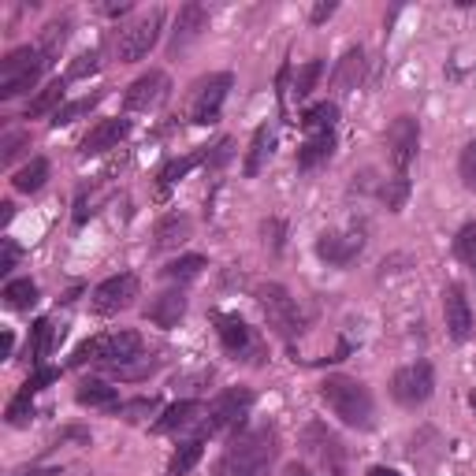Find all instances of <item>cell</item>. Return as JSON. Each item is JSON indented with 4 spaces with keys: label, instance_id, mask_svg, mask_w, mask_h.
Returning <instances> with one entry per match:
<instances>
[{
    "label": "cell",
    "instance_id": "obj_1",
    "mask_svg": "<svg viewBox=\"0 0 476 476\" xmlns=\"http://www.w3.org/2000/svg\"><path fill=\"white\" fill-rule=\"evenodd\" d=\"M279 454V435L275 428H242L231 443L224 458H219V476H268L272 462Z\"/></svg>",
    "mask_w": 476,
    "mask_h": 476
},
{
    "label": "cell",
    "instance_id": "obj_2",
    "mask_svg": "<svg viewBox=\"0 0 476 476\" xmlns=\"http://www.w3.org/2000/svg\"><path fill=\"white\" fill-rule=\"evenodd\" d=\"M321 398L328 402L331 414L346 425V428H372V417H376V402L369 395V387L354 376H328L321 384Z\"/></svg>",
    "mask_w": 476,
    "mask_h": 476
},
{
    "label": "cell",
    "instance_id": "obj_3",
    "mask_svg": "<svg viewBox=\"0 0 476 476\" xmlns=\"http://www.w3.org/2000/svg\"><path fill=\"white\" fill-rule=\"evenodd\" d=\"M135 358H142V335L138 331H112V335H93L71 354V365H105V369H123Z\"/></svg>",
    "mask_w": 476,
    "mask_h": 476
},
{
    "label": "cell",
    "instance_id": "obj_4",
    "mask_svg": "<svg viewBox=\"0 0 476 476\" xmlns=\"http://www.w3.org/2000/svg\"><path fill=\"white\" fill-rule=\"evenodd\" d=\"M42 71H49V63L38 45H19L0 60V101H12L19 93L34 89Z\"/></svg>",
    "mask_w": 476,
    "mask_h": 476
},
{
    "label": "cell",
    "instance_id": "obj_5",
    "mask_svg": "<svg viewBox=\"0 0 476 476\" xmlns=\"http://www.w3.org/2000/svg\"><path fill=\"white\" fill-rule=\"evenodd\" d=\"M161 26H164V8H153L145 15H138L135 23L119 26L116 34V56L119 63H138L153 52V45L161 42Z\"/></svg>",
    "mask_w": 476,
    "mask_h": 476
},
{
    "label": "cell",
    "instance_id": "obj_6",
    "mask_svg": "<svg viewBox=\"0 0 476 476\" xmlns=\"http://www.w3.org/2000/svg\"><path fill=\"white\" fill-rule=\"evenodd\" d=\"M253 406V391L249 387H228L212 398V406L205 409L201 417V439L205 435H224V432H235L242 425V417L249 414Z\"/></svg>",
    "mask_w": 476,
    "mask_h": 476
},
{
    "label": "cell",
    "instance_id": "obj_7",
    "mask_svg": "<svg viewBox=\"0 0 476 476\" xmlns=\"http://www.w3.org/2000/svg\"><path fill=\"white\" fill-rule=\"evenodd\" d=\"M257 302H261V313L268 328L279 335V339H294L302 331V316H298V305L291 298V291L283 287V283H261L257 287Z\"/></svg>",
    "mask_w": 476,
    "mask_h": 476
},
{
    "label": "cell",
    "instance_id": "obj_8",
    "mask_svg": "<svg viewBox=\"0 0 476 476\" xmlns=\"http://www.w3.org/2000/svg\"><path fill=\"white\" fill-rule=\"evenodd\" d=\"M435 395V369L428 361H414V365H402L391 376V398L406 409H417Z\"/></svg>",
    "mask_w": 476,
    "mask_h": 476
},
{
    "label": "cell",
    "instance_id": "obj_9",
    "mask_svg": "<svg viewBox=\"0 0 476 476\" xmlns=\"http://www.w3.org/2000/svg\"><path fill=\"white\" fill-rule=\"evenodd\" d=\"M212 324H216V335L224 342L228 358L235 361H261V339L253 335V328L235 313H212Z\"/></svg>",
    "mask_w": 476,
    "mask_h": 476
},
{
    "label": "cell",
    "instance_id": "obj_10",
    "mask_svg": "<svg viewBox=\"0 0 476 476\" xmlns=\"http://www.w3.org/2000/svg\"><path fill=\"white\" fill-rule=\"evenodd\" d=\"M417 149H421V123L417 116H395L387 126V156L398 175H409L417 161Z\"/></svg>",
    "mask_w": 476,
    "mask_h": 476
},
{
    "label": "cell",
    "instance_id": "obj_11",
    "mask_svg": "<svg viewBox=\"0 0 476 476\" xmlns=\"http://www.w3.org/2000/svg\"><path fill=\"white\" fill-rule=\"evenodd\" d=\"M231 75L219 71V75H209L205 82H198L194 89V101H190V123L198 126H212L224 112V101H228V89H231Z\"/></svg>",
    "mask_w": 476,
    "mask_h": 476
},
{
    "label": "cell",
    "instance_id": "obj_12",
    "mask_svg": "<svg viewBox=\"0 0 476 476\" xmlns=\"http://www.w3.org/2000/svg\"><path fill=\"white\" fill-rule=\"evenodd\" d=\"M138 291H142L138 275H135V272H119V275L105 279L101 287L93 291L89 305H93V313H98V316H116V313H123V309H131V305H135Z\"/></svg>",
    "mask_w": 476,
    "mask_h": 476
},
{
    "label": "cell",
    "instance_id": "obj_13",
    "mask_svg": "<svg viewBox=\"0 0 476 476\" xmlns=\"http://www.w3.org/2000/svg\"><path fill=\"white\" fill-rule=\"evenodd\" d=\"M168 93H172V82H168L164 71H145V75H138L131 86H126L123 108L126 112H153V108H161L168 101Z\"/></svg>",
    "mask_w": 476,
    "mask_h": 476
},
{
    "label": "cell",
    "instance_id": "obj_14",
    "mask_svg": "<svg viewBox=\"0 0 476 476\" xmlns=\"http://www.w3.org/2000/svg\"><path fill=\"white\" fill-rule=\"evenodd\" d=\"M365 249V235L361 231H324L316 238V257L335 265V268H346L361 257Z\"/></svg>",
    "mask_w": 476,
    "mask_h": 476
},
{
    "label": "cell",
    "instance_id": "obj_15",
    "mask_svg": "<svg viewBox=\"0 0 476 476\" xmlns=\"http://www.w3.org/2000/svg\"><path fill=\"white\" fill-rule=\"evenodd\" d=\"M443 316H447L451 339L454 342H469V335H472V305L465 298L462 283H451V287L443 291Z\"/></svg>",
    "mask_w": 476,
    "mask_h": 476
},
{
    "label": "cell",
    "instance_id": "obj_16",
    "mask_svg": "<svg viewBox=\"0 0 476 476\" xmlns=\"http://www.w3.org/2000/svg\"><path fill=\"white\" fill-rule=\"evenodd\" d=\"M209 26V12L201 5H182L179 15H175V30H172V52H186L201 38V30Z\"/></svg>",
    "mask_w": 476,
    "mask_h": 476
},
{
    "label": "cell",
    "instance_id": "obj_17",
    "mask_svg": "<svg viewBox=\"0 0 476 476\" xmlns=\"http://www.w3.org/2000/svg\"><path fill=\"white\" fill-rule=\"evenodd\" d=\"M126 135H131V123L126 119H101L98 126H89V135L82 138V156H98V153H108V149H116Z\"/></svg>",
    "mask_w": 476,
    "mask_h": 476
},
{
    "label": "cell",
    "instance_id": "obj_18",
    "mask_svg": "<svg viewBox=\"0 0 476 476\" xmlns=\"http://www.w3.org/2000/svg\"><path fill=\"white\" fill-rule=\"evenodd\" d=\"M305 451H309L313 458H321V462L331 469V476H342V443H339L324 425H313V428L305 432Z\"/></svg>",
    "mask_w": 476,
    "mask_h": 476
},
{
    "label": "cell",
    "instance_id": "obj_19",
    "mask_svg": "<svg viewBox=\"0 0 476 476\" xmlns=\"http://www.w3.org/2000/svg\"><path fill=\"white\" fill-rule=\"evenodd\" d=\"M182 316H186V294L182 291H161L145 305V321H153L156 328H175Z\"/></svg>",
    "mask_w": 476,
    "mask_h": 476
},
{
    "label": "cell",
    "instance_id": "obj_20",
    "mask_svg": "<svg viewBox=\"0 0 476 476\" xmlns=\"http://www.w3.org/2000/svg\"><path fill=\"white\" fill-rule=\"evenodd\" d=\"M198 417H205V406H201V402H194V398H182V402H175V406H168V409H164L161 421L153 425V432H156V435H175V432L190 428Z\"/></svg>",
    "mask_w": 476,
    "mask_h": 476
},
{
    "label": "cell",
    "instance_id": "obj_21",
    "mask_svg": "<svg viewBox=\"0 0 476 476\" xmlns=\"http://www.w3.org/2000/svg\"><path fill=\"white\" fill-rule=\"evenodd\" d=\"M190 231H194L190 216L168 212L161 224H156V231H153V249H175V246H182V242L190 238Z\"/></svg>",
    "mask_w": 476,
    "mask_h": 476
},
{
    "label": "cell",
    "instance_id": "obj_22",
    "mask_svg": "<svg viewBox=\"0 0 476 476\" xmlns=\"http://www.w3.org/2000/svg\"><path fill=\"white\" fill-rule=\"evenodd\" d=\"M361 71H365V52H361V49H346V52H342V60H339V68H335V75H331L335 89H339V93L358 89Z\"/></svg>",
    "mask_w": 476,
    "mask_h": 476
},
{
    "label": "cell",
    "instance_id": "obj_23",
    "mask_svg": "<svg viewBox=\"0 0 476 476\" xmlns=\"http://www.w3.org/2000/svg\"><path fill=\"white\" fill-rule=\"evenodd\" d=\"M63 93H68V82L52 79L49 86H42V93L26 105V119H42V116H56L63 108Z\"/></svg>",
    "mask_w": 476,
    "mask_h": 476
},
{
    "label": "cell",
    "instance_id": "obj_24",
    "mask_svg": "<svg viewBox=\"0 0 476 476\" xmlns=\"http://www.w3.org/2000/svg\"><path fill=\"white\" fill-rule=\"evenodd\" d=\"M75 398H79V406H86V409H101V414H112V409H119V395H116V387L101 384V379H89V384H82V387L75 391Z\"/></svg>",
    "mask_w": 476,
    "mask_h": 476
},
{
    "label": "cell",
    "instance_id": "obj_25",
    "mask_svg": "<svg viewBox=\"0 0 476 476\" xmlns=\"http://www.w3.org/2000/svg\"><path fill=\"white\" fill-rule=\"evenodd\" d=\"M268 156H272V131L268 126H257V131H253V142H249V153H246V164H242L246 179H257L268 164Z\"/></svg>",
    "mask_w": 476,
    "mask_h": 476
},
{
    "label": "cell",
    "instance_id": "obj_26",
    "mask_svg": "<svg viewBox=\"0 0 476 476\" xmlns=\"http://www.w3.org/2000/svg\"><path fill=\"white\" fill-rule=\"evenodd\" d=\"M68 34H71V19L63 15V19H52V23H45V30H42V38H38V49H42V56H45V63L52 68V60L60 56V49L68 45Z\"/></svg>",
    "mask_w": 476,
    "mask_h": 476
},
{
    "label": "cell",
    "instance_id": "obj_27",
    "mask_svg": "<svg viewBox=\"0 0 476 476\" xmlns=\"http://www.w3.org/2000/svg\"><path fill=\"white\" fill-rule=\"evenodd\" d=\"M331 149H335V135H331V131H324V135H309L305 145L298 149V168L309 172V168H316V164H324L328 156H331Z\"/></svg>",
    "mask_w": 476,
    "mask_h": 476
},
{
    "label": "cell",
    "instance_id": "obj_28",
    "mask_svg": "<svg viewBox=\"0 0 476 476\" xmlns=\"http://www.w3.org/2000/svg\"><path fill=\"white\" fill-rule=\"evenodd\" d=\"M335 123H339V105H335V101H316V105H309L305 116H302V131L324 135V131H331Z\"/></svg>",
    "mask_w": 476,
    "mask_h": 476
},
{
    "label": "cell",
    "instance_id": "obj_29",
    "mask_svg": "<svg viewBox=\"0 0 476 476\" xmlns=\"http://www.w3.org/2000/svg\"><path fill=\"white\" fill-rule=\"evenodd\" d=\"M45 179H49V161H45V156H34L26 168L15 172L12 186L19 190V194H38V190L45 186Z\"/></svg>",
    "mask_w": 476,
    "mask_h": 476
},
{
    "label": "cell",
    "instance_id": "obj_30",
    "mask_svg": "<svg viewBox=\"0 0 476 476\" xmlns=\"http://www.w3.org/2000/svg\"><path fill=\"white\" fill-rule=\"evenodd\" d=\"M49 350H52V324L42 316V321H34V328H30V339H26V358H30V365L42 369V361L49 358Z\"/></svg>",
    "mask_w": 476,
    "mask_h": 476
},
{
    "label": "cell",
    "instance_id": "obj_31",
    "mask_svg": "<svg viewBox=\"0 0 476 476\" xmlns=\"http://www.w3.org/2000/svg\"><path fill=\"white\" fill-rule=\"evenodd\" d=\"M0 298H5V305L8 309H30V305H34L38 302V283L34 279H8L5 283V294H0Z\"/></svg>",
    "mask_w": 476,
    "mask_h": 476
},
{
    "label": "cell",
    "instance_id": "obj_32",
    "mask_svg": "<svg viewBox=\"0 0 476 476\" xmlns=\"http://www.w3.org/2000/svg\"><path fill=\"white\" fill-rule=\"evenodd\" d=\"M201 451H205L201 435H198V439L179 443V451H175V454H172V462H168V476H186L190 469H194V465L201 462Z\"/></svg>",
    "mask_w": 476,
    "mask_h": 476
},
{
    "label": "cell",
    "instance_id": "obj_33",
    "mask_svg": "<svg viewBox=\"0 0 476 476\" xmlns=\"http://www.w3.org/2000/svg\"><path fill=\"white\" fill-rule=\"evenodd\" d=\"M205 268H209V261L201 257V253H186V257H175V261L164 265L161 272H164V279H172V283H186V279L201 275Z\"/></svg>",
    "mask_w": 476,
    "mask_h": 476
},
{
    "label": "cell",
    "instance_id": "obj_34",
    "mask_svg": "<svg viewBox=\"0 0 476 476\" xmlns=\"http://www.w3.org/2000/svg\"><path fill=\"white\" fill-rule=\"evenodd\" d=\"M205 156H209V149H198V153H190V156H182V161H172V164H164L161 168V194H168V186H175L190 168H198V164H205Z\"/></svg>",
    "mask_w": 476,
    "mask_h": 476
},
{
    "label": "cell",
    "instance_id": "obj_35",
    "mask_svg": "<svg viewBox=\"0 0 476 476\" xmlns=\"http://www.w3.org/2000/svg\"><path fill=\"white\" fill-rule=\"evenodd\" d=\"M321 75H324V63L321 60H309L305 63V68L294 75V86H291V98L294 101H305L309 98V93L316 89V82H321Z\"/></svg>",
    "mask_w": 476,
    "mask_h": 476
},
{
    "label": "cell",
    "instance_id": "obj_36",
    "mask_svg": "<svg viewBox=\"0 0 476 476\" xmlns=\"http://www.w3.org/2000/svg\"><path fill=\"white\" fill-rule=\"evenodd\" d=\"M379 198H384V205L391 212H402L406 209V198H409V175H391L384 186H379Z\"/></svg>",
    "mask_w": 476,
    "mask_h": 476
},
{
    "label": "cell",
    "instance_id": "obj_37",
    "mask_svg": "<svg viewBox=\"0 0 476 476\" xmlns=\"http://www.w3.org/2000/svg\"><path fill=\"white\" fill-rule=\"evenodd\" d=\"M101 98H105V93H89V98H79V101H71V105H63V108L52 116V126H68V123L82 119L86 112H93V108L101 105Z\"/></svg>",
    "mask_w": 476,
    "mask_h": 476
},
{
    "label": "cell",
    "instance_id": "obj_38",
    "mask_svg": "<svg viewBox=\"0 0 476 476\" xmlns=\"http://www.w3.org/2000/svg\"><path fill=\"white\" fill-rule=\"evenodd\" d=\"M454 253H458V261L469 265L476 272V224H462L458 235H454Z\"/></svg>",
    "mask_w": 476,
    "mask_h": 476
},
{
    "label": "cell",
    "instance_id": "obj_39",
    "mask_svg": "<svg viewBox=\"0 0 476 476\" xmlns=\"http://www.w3.org/2000/svg\"><path fill=\"white\" fill-rule=\"evenodd\" d=\"M156 409H161V398H135V402H123L119 406V414H123V421L126 425H138V421H145V417H153Z\"/></svg>",
    "mask_w": 476,
    "mask_h": 476
},
{
    "label": "cell",
    "instance_id": "obj_40",
    "mask_svg": "<svg viewBox=\"0 0 476 476\" xmlns=\"http://www.w3.org/2000/svg\"><path fill=\"white\" fill-rule=\"evenodd\" d=\"M458 175H462V186L469 190V194H476V138L458 156Z\"/></svg>",
    "mask_w": 476,
    "mask_h": 476
},
{
    "label": "cell",
    "instance_id": "obj_41",
    "mask_svg": "<svg viewBox=\"0 0 476 476\" xmlns=\"http://www.w3.org/2000/svg\"><path fill=\"white\" fill-rule=\"evenodd\" d=\"M98 68H101V52H98V49H86V52H79V56H75V63L68 68V82H79V79L93 75Z\"/></svg>",
    "mask_w": 476,
    "mask_h": 476
},
{
    "label": "cell",
    "instance_id": "obj_42",
    "mask_svg": "<svg viewBox=\"0 0 476 476\" xmlns=\"http://www.w3.org/2000/svg\"><path fill=\"white\" fill-rule=\"evenodd\" d=\"M30 391H19L12 402H8V425H15V428H23L30 417H34V406H30Z\"/></svg>",
    "mask_w": 476,
    "mask_h": 476
},
{
    "label": "cell",
    "instance_id": "obj_43",
    "mask_svg": "<svg viewBox=\"0 0 476 476\" xmlns=\"http://www.w3.org/2000/svg\"><path fill=\"white\" fill-rule=\"evenodd\" d=\"M26 145H30V135H23V131H15V135H5V142H0V149H5V153H0V164H5V168H12V161H15V156H19Z\"/></svg>",
    "mask_w": 476,
    "mask_h": 476
},
{
    "label": "cell",
    "instance_id": "obj_44",
    "mask_svg": "<svg viewBox=\"0 0 476 476\" xmlns=\"http://www.w3.org/2000/svg\"><path fill=\"white\" fill-rule=\"evenodd\" d=\"M19 265V246L12 238H0V275H8Z\"/></svg>",
    "mask_w": 476,
    "mask_h": 476
},
{
    "label": "cell",
    "instance_id": "obj_45",
    "mask_svg": "<svg viewBox=\"0 0 476 476\" xmlns=\"http://www.w3.org/2000/svg\"><path fill=\"white\" fill-rule=\"evenodd\" d=\"M56 376H60L56 369H38V372H34V376H30V379H26V384H23V391H30V395H38L42 387H49V384H52V379H56Z\"/></svg>",
    "mask_w": 476,
    "mask_h": 476
},
{
    "label": "cell",
    "instance_id": "obj_46",
    "mask_svg": "<svg viewBox=\"0 0 476 476\" xmlns=\"http://www.w3.org/2000/svg\"><path fill=\"white\" fill-rule=\"evenodd\" d=\"M231 145H235V142H231V138H224V142H219V145L205 156V164H209V168H219V164H224L228 156H231Z\"/></svg>",
    "mask_w": 476,
    "mask_h": 476
},
{
    "label": "cell",
    "instance_id": "obj_47",
    "mask_svg": "<svg viewBox=\"0 0 476 476\" xmlns=\"http://www.w3.org/2000/svg\"><path fill=\"white\" fill-rule=\"evenodd\" d=\"M261 231H265V242H272V253H279L283 249V224H279V219H268Z\"/></svg>",
    "mask_w": 476,
    "mask_h": 476
},
{
    "label": "cell",
    "instance_id": "obj_48",
    "mask_svg": "<svg viewBox=\"0 0 476 476\" xmlns=\"http://www.w3.org/2000/svg\"><path fill=\"white\" fill-rule=\"evenodd\" d=\"M93 212H98V209H93V201L86 198V190H82V194H79V201H75V228H82Z\"/></svg>",
    "mask_w": 476,
    "mask_h": 476
},
{
    "label": "cell",
    "instance_id": "obj_49",
    "mask_svg": "<svg viewBox=\"0 0 476 476\" xmlns=\"http://www.w3.org/2000/svg\"><path fill=\"white\" fill-rule=\"evenodd\" d=\"M335 8H339V5H331V0H328V5H316L309 19H313V23H324V19H331V15H335Z\"/></svg>",
    "mask_w": 476,
    "mask_h": 476
},
{
    "label": "cell",
    "instance_id": "obj_50",
    "mask_svg": "<svg viewBox=\"0 0 476 476\" xmlns=\"http://www.w3.org/2000/svg\"><path fill=\"white\" fill-rule=\"evenodd\" d=\"M369 476H402V472H398V469H387V465H372Z\"/></svg>",
    "mask_w": 476,
    "mask_h": 476
},
{
    "label": "cell",
    "instance_id": "obj_51",
    "mask_svg": "<svg viewBox=\"0 0 476 476\" xmlns=\"http://www.w3.org/2000/svg\"><path fill=\"white\" fill-rule=\"evenodd\" d=\"M283 476H313V472H309L305 465H298V462H294V465H287V469H283Z\"/></svg>",
    "mask_w": 476,
    "mask_h": 476
},
{
    "label": "cell",
    "instance_id": "obj_52",
    "mask_svg": "<svg viewBox=\"0 0 476 476\" xmlns=\"http://www.w3.org/2000/svg\"><path fill=\"white\" fill-rule=\"evenodd\" d=\"M105 12H108V15H126V12H131V5H126V0H123V5H108Z\"/></svg>",
    "mask_w": 476,
    "mask_h": 476
},
{
    "label": "cell",
    "instance_id": "obj_53",
    "mask_svg": "<svg viewBox=\"0 0 476 476\" xmlns=\"http://www.w3.org/2000/svg\"><path fill=\"white\" fill-rule=\"evenodd\" d=\"M23 476H52V472H23Z\"/></svg>",
    "mask_w": 476,
    "mask_h": 476
},
{
    "label": "cell",
    "instance_id": "obj_54",
    "mask_svg": "<svg viewBox=\"0 0 476 476\" xmlns=\"http://www.w3.org/2000/svg\"><path fill=\"white\" fill-rule=\"evenodd\" d=\"M469 406H472V409H476V395H472V398H469Z\"/></svg>",
    "mask_w": 476,
    "mask_h": 476
}]
</instances>
